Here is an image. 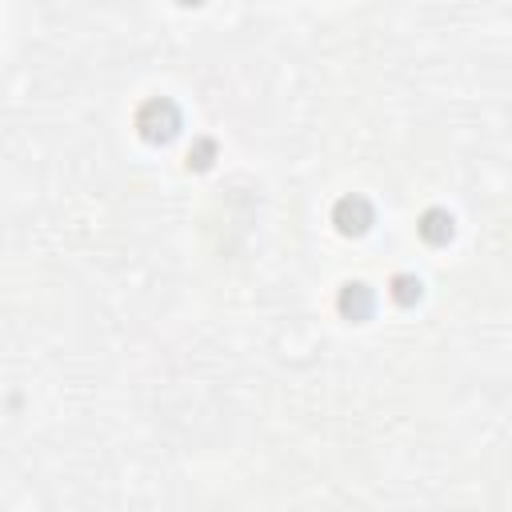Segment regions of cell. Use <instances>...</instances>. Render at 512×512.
Here are the masks:
<instances>
[{
  "label": "cell",
  "instance_id": "1",
  "mask_svg": "<svg viewBox=\"0 0 512 512\" xmlns=\"http://www.w3.org/2000/svg\"><path fill=\"white\" fill-rule=\"evenodd\" d=\"M136 132L148 140V144H168L176 140L180 132V108L168 100V96H152L136 108Z\"/></svg>",
  "mask_w": 512,
  "mask_h": 512
},
{
  "label": "cell",
  "instance_id": "2",
  "mask_svg": "<svg viewBox=\"0 0 512 512\" xmlns=\"http://www.w3.org/2000/svg\"><path fill=\"white\" fill-rule=\"evenodd\" d=\"M372 220H376V212H372V204L364 200V196H340L336 204H332V224H336V232L340 236H364L368 228H372Z\"/></svg>",
  "mask_w": 512,
  "mask_h": 512
},
{
  "label": "cell",
  "instance_id": "3",
  "mask_svg": "<svg viewBox=\"0 0 512 512\" xmlns=\"http://www.w3.org/2000/svg\"><path fill=\"white\" fill-rule=\"evenodd\" d=\"M336 308H340L344 320L364 324V320L376 312V292H372L364 280H348V284L340 288V296H336Z\"/></svg>",
  "mask_w": 512,
  "mask_h": 512
},
{
  "label": "cell",
  "instance_id": "4",
  "mask_svg": "<svg viewBox=\"0 0 512 512\" xmlns=\"http://www.w3.org/2000/svg\"><path fill=\"white\" fill-rule=\"evenodd\" d=\"M416 228H420L424 244H432V248H440V244H448V240L456 236V220H452L448 208H424Z\"/></svg>",
  "mask_w": 512,
  "mask_h": 512
},
{
  "label": "cell",
  "instance_id": "5",
  "mask_svg": "<svg viewBox=\"0 0 512 512\" xmlns=\"http://www.w3.org/2000/svg\"><path fill=\"white\" fill-rule=\"evenodd\" d=\"M388 292H392V300H396L400 308H412V304H420L424 284H420V276H412V272H396L392 284H388Z\"/></svg>",
  "mask_w": 512,
  "mask_h": 512
},
{
  "label": "cell",
  "instance_id": "6",
  "mask_svg": "<svg viewBox=\"0 0 512 512\" xmlns=\"http://www.w3.org/2000/svg\"><path fill=\"white\" fill-rule=\"evenodd\" d=\"M212 160H216V140H208V136L192 140V148H188V168L208 172V168H212Z\"/></svg>",
  "mask_w": 512,
  "mask_h": 512
}]
</instances>
